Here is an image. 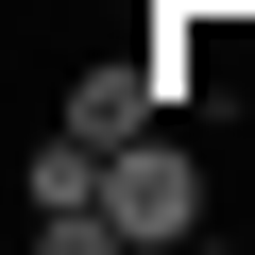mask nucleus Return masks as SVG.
<instances>
[{
    "label": "nucleus",
    "instance_id": "f03ea898",
    "mask_svg": "<svg viewBox=\"0 0 255 255\" xmlns=\"http://www.w3.org/2000/svg\"><path fill=\"white\" fill-rule=\"evenodd\" d=\"M17 204H34V255H102L119 238V204H102V136H34V170H17Z\"/></svg>",
    "mask_w": 255,
    "mask_h": 255
},
{
    "label": "nucleus",
    "instance_id": "7ed1b4c3",
    "mask_svg": "<svg viewBox=\"0 0 255 255\" xmlns=\"http://www.w3.org/2000/svg\"><path fill=\"white\" fill-rule=\"evenodd\" d=\"M51 119H68V136H102V153H119V136H136V119H170V85H153V51H85V68L51 85Z\"/></svg>",
    "mask_w": 255,
    "mask_h": 255
},
{
    "label": "nucleus",
    "instance_id": "f257e3e1",
    "mask_svg": "<svg viewBox=\"0 0 255 255\" xmlns=\"http://www.w3.org/2000/svg\"><path fill=\"white\" fill-rule=\"evenodd\" d=\"M102 204H119V238H136V255H170V238H204V153L170 136V119H136V136L102 153Z\"/></svg>",
    "mask_w": 255,
    "mask_h": 255
}]
</instances>
